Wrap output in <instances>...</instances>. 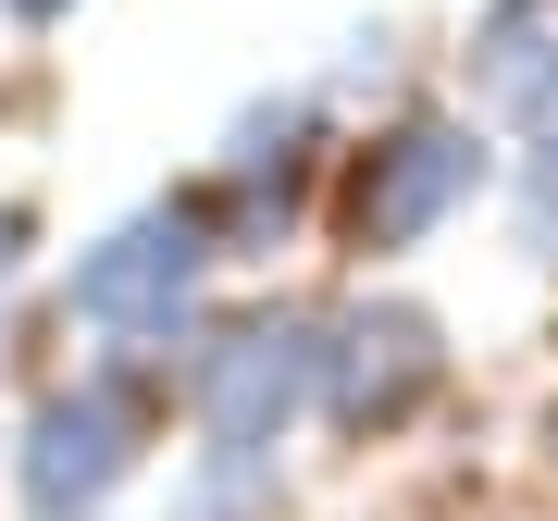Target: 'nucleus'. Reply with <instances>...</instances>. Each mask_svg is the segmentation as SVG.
I'll list each match as a JSON object with an SVG mask.
<instances>
[{
	"mask_svg": "<svg viewBox=\"0 0 558 521\" xmlns=\"http://www.w3.org/2000/svg\"><path fill=\"white\" fill-rule=\"evenodd\" d=\"M472 174H484V149L459 137V124H410V137L385 149L373 174H360V237H373V249L422 237V223H435V211H447V199H459Z\"/></svg>",
	"mask_w": 558,
	"mask_h": 521,
	"instance_id": "1",
	"label": "nucleus"
},
{
	"mask_svg": "<svg viewBox=\"0 0 558 521\" xmlns=\"http://www.w3.org/2000/svg\"><path fill=\"white\" fill-rule=\"evenodd\" d=\"M87 311H174L186 299V237L174 223H137V237H112V260H87V286H75Z\"/></svg>",
	"mask_w": 558,
	"mask_h": 521,
	"instance_id": "2",
	"label": "nucleus"
},
{
	"mask_svg": "<svg viewBox=\"0 0 558 521\" xmlns=\"http://www.w3.org/2000/svg\"><path fill=\"white\" fill-rule=\"evenodd\" d=\"M112 410H75L62 398L50 422H38V460H25V484H38V509H62V497H87V484H112Z\"/></svg>",
	"mask_w": 558,
	"mask_h": 521,
	"instance_id": "3",
	"label": "nucleus"
},
{
	"mask_svg": "<svg viewBox=\"0 0 558 521\" xmlns=\"http://www.w3.org/2000/svg\"><path fill=\"white\" fill-rule=\"evenodd\" d=\"M534 249L558 260V137H546V161H534Z\"/></svg>",
	"mask_w": 558,
	"mask_h": 521,
	"instance_id": "4",
	"label": "nucleus"
}]
</instances>
